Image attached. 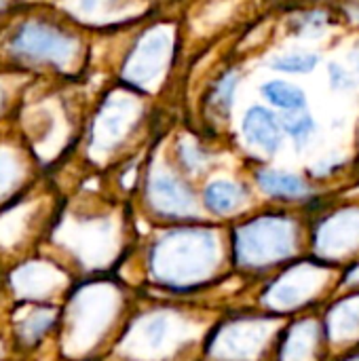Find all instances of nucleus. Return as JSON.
Listing matches in <instances>:
<instances>
[{
	"instance_id": "obj_15",
	"label": "nucleus",
	"mask_w": 359,
	"mask_h": 361,
	"mask_svg": "<svg viewBox=\"0 0 359 361\" xmlns=\"http://www.w3.org/2000/svg\"><path fill=\"white\" fill-rule=\"evenodd\" d=\"M17 47L25 53L40 55V57H59L61 59L70 53V42L63 36L42 30L38 25L25 27L21 32V36L17 38Z\"/></svg>"
},
{
	"instance_id": "obj_11",
	"label": "nucleus",
	"mask_w": 359,
	"mask_h": 361,
	"mask_svg": "<svg viewBox=\"0 0 359 361\" xmlns=\"http://www.w3.org/2000/svg\"><path fill=\"white\" fill-rule=\"evenodd\" d=\"M199 197L205 218L220 224H233L239 218L258 209L256 192L245 182L231 178L207 180L201 186Z\"/></svg>"
},
{
	"instance_id": "obj_8",
	"label": "nucleus",
	"mask_w": 359,
	"mask_h": 361,
	"mask_svg": "<svg viewBox=\"0 0 359 361\" xmlns=\"http://www.w3.org/2000/svg\"><path fill=\"white\" fill-rule=\"evenodd\" d=\"M125 311V296L110 283H99L85 290L76 298L74 311V345L83 349L95 347V343L112 330Z\"/></svg>"
},
{
	"instance_id": "obj_24",
	"label": "nucleus",
	"mask_w": 359,
	"mask_h": 361,
	"mask_svg": "<svg viewBox=\"0 0 359 361\" xmlns=\"http://www.w3.org/2000/svg\"><path fill=\"white\" fill-rule=\"evenodd\" d=\"M328 361H359V347L358 349H351L347 353H341V355H334Z\"/></svg>"
},
{
	"instance_id": "obj_1",
	"label": "nucleus",
	"mask_w": 359,
	"mask_h": 361,
	"mask_svg": "<svg viewBox=\"0 0 359 361\" xmlns=\"http://www.w3.org/2000/svg\"><path fill=\"white\" fill-rule=\"evenodd\" d=\"M144 281L159 298L203 300L235 277L229 224L214 220L154 226L144 250Z\"/></svg>"
},
{
	"instance_id": "obj_18",
	"label": "nucleus",
	"mask_w": 359,
	"mask_h": 361,
	"mask_svg": "<svg viewBox=\"0 0 359 361\" xmlns=\"http://www.w3.org/2000/svg\"><path fill=\"white\" fill-rule=\"evenodd\" d=\"M317 66V55L313 53H292L271 59V68L290 72V74H307Z\"/></svg>"
},
{
	"instance_id": "obj_19",
	"label": "nucleus",
	"mask_w": 359,
	"mask_h": 361,
	"mask_svg": "<svg viewBox=\"0 0 359 361\" xmlns=\"http://www.w3.org/2000/svg\"><path fill=\"white\" fill-rule=\"evenodd\" d=\"M294 116H288L281 125H284V131L292 137V142L300 148V146H307L309 140L313 137L315 133V121L309 116V114H298L292 112Z\"/></svg>"
},
{
	"instance_id": "obj_12",
	"label": "nucleus",
	"mask_w": 359,
	"mask_h": 361,
	"mask_svg": "<svg viewBox=\"0 0 359 361\" xmlns=\"http://www.w3.org/2000/svg\"><path fill=\"white\" fill-rule=\"evenodd\" d=\"M330 357L359 347V290L336 292L320 311Z\"/></svg>"
},
{
	"instance_id": "obj_23",
	"label": "nucleus",
	"mask_w": 359,
	"mask_h": 361,
	"mask_svg": "<svg viewBox=\"0 0 359 361\" xmlns=\"http://www.w3.org/2000/svg\"><path fill=\"white\" fill-rule=\"evenodd\" d=\"M330 74H332V80H334L336 87H351V85H353L351 76H349L343 68H339V66H332V68H330Z\"/></svg>"
},
{
	"instance_id": "obj_4",
	"label": "nucleus",
	"mask_w": 359,
	"mask_h": 361,
	"mask_svg": "<svg viewBox=\"0 0 359 361\" xmlns=\"http://www.w3.org/2000/svg\"><path fill=\"white\" fill-rule=\"evenodd\" d=\"M341 269L313 256H305L262 283L252 286L250 305L281 319L315 313L339 292Z\"/></svg>"
},
{
	"instance_id": "obj_13",
	"label": "nucleus",
	"mask_w": 359,
	"mask_h": 361,
	"mask_svg": "<svg viewBox=\"0 0 359 361\" xmlns=\"http://www.w3.org/2000/svg\"><path fill=\"white\" fill-rule=\"evenodd\" d=\"M245 142L252 148L262 150L264 154H277L284 144V125L281 121L262 106H252L241 123Z\"/></svg>"
},
{
	"instance_id": "obj_22",
	"label": "nucleus",
	"mask_w": 359,
	"mask_h": 361,
	"mask_svg": "<svg viewBox=\"0 0 359 361\" xmlns=\"http://www.w3.org/2000/svg\"><path fill=\"white\" fill-rule=\"evenodd\" d=\"M343 290H359V262L341 271L339 292H343Z\"/></svg>"
},
{
	"instance_id": "obj_3",
	"label": "nucleus",
	"mask_w": 359,
	"mask_h": 361,
	"mask_svg": "<svg viewBox=\"0 0 359 361\" xmlns=\"http://www.w3.org/2000/svg\"><path fill=\"white\" fill-rule=\"evenodd\" d=\"M218 311L205 300L159 298L129 315L116 338V355L121 361H199Z\"/></svg>"
},
{
	"instance_id": "obj_5",
	"label": "nucleus",
	"mask_w": 359,
	"mask_h": 361,
	"mask_svg": "<svg viewBox=\"0 0 359 361\" xmlns=\"http://www.w3.org/2000/svg\"><path fill=\"white\" fill-rule=\"evenodd\" d=\"M286 319L254 305L220 309L212 322L199 361H271Z\"/></svg>"
},
{
	"instance_id": "obj_9",
	"label": "nucleus",
	"mask_w": 359,
	"mask_h": 361,
	"mask_svg": "<svg viewBox=\"0 0 359 361\" xmlns=\"http://www.w3.org/2000/svg\"><path fill=\"white\" fill-rule=\"evenodd\" d=\"M254 186L269 205L305 209L309 216L326 205L315 184L292 171L258 167L254 171Z\"/></svg>"
},
{
	"instance_id": "obj_14",
	"label": "nucleus",
	"mask_w": 359,
	"mask_h": 361,
	"mask_svg": "<svg viewBox=\"0 0 359 361\" xmlns=\"http://www.w3.org/2000/svg\"><path fill=\"white\" fill-rule=\"evenodd\" d=\"M169 55V36L167 34H150L146 40L140 44L138 55H135V66H133V78L140 82L157 78V74L165 68Z\"/></svg>"
},
{
	"instance_id": "obj_7",
	"label": "nucleus",
	"mask_w": 359,
	"mask_h": 361,
	"mask_svg": "<svg viewBox=\"0 0 359 361\" xmlns=\"http://www.w3.org/2000/svg\"><path fill=\"white\" fill-rule=\"evenodd\" d=\"M144 205L154 226L207 220L201 207V197L188 178L167 167L150 171L144 186Z\"/></svg>"
},
{
	"instance_id": "obj_25",
	"label": "nucleus",
	"mask_w": 359,
	"mask_h": 361,
	"mask_svg": "<svg viewBox=\"0 0 359 361\" xmlns=\"http://www.w3.org/2000/svg\"><path fill=\"white\" fill-rule=\"evenodd\" d=\"M351 63H353V68L359 72V47H355V51L351 53Z\"/></svg>"
},
{
	"instance_id": "obj_17",
	"label": "nucleus",
	"mask_w": 359,
	"mask_h": 361,
	"mask_svg": "<svg viewBox=\"0 0 359 361\" xmlns=\"http://www.w3.org/2000/svg\"><path fill=\"white\" fill-rule=\"evenodd\" d=\"M178 163H180L182 176L195 178V176H199V173H203L207 169V165L212 163V154L205 148H201L197 142L184 140L178 146Z\"/></svg>"
},
{
	"instance_id": "obj_21",
	"label": "nucleus",
	"mask_w": 359,
	"mask_h": 361,
	"mask_svg": "<svg viewBox=\"0 0 359 361\" xmlns=\"http://www.w3.org/2000/svg\"><path fill=\"white\" fill-rule=\"evenodd\" d=\"M53 311H36L28 322H25V328H23V334L25 338H38L51 324H53Z\"/></svg>"
},
{
	"instance_id": "obj_2",
	"label": "nucleus",
	"mask_w": 359,
	"mask_h": 361,
	"mask_svg": "<svg viewBox=\"0 0 359 361\" xmlns=\"http://www.w3.org/2000/svg\"><path fill=\"white\" fill-rule=\"evenodd\" d=\"M311 216L294 207H258L229 224V250L235 275L256 286L309 256Z\"/></svg>"
},
{
	"instance_id": "obj_16",
	"label": "nucleus",
	"mask_w": 359,
	"mask_h": 361,
	"mask_svg": "<svg viewBox=\"0 0 359 361\" xmlns=\"http://www.w3.org/2000/svg\"><path fill=\"white\" fill-rule=\"evenodd\" d=\"M262 95L277 108L288 110V112H303L307 108V97L305 93L288 82L281 80H271L262 87Z\"/></svg>"
},
{
	"instance_id": "obj_6",
	"label": "nucleus",
	"mask_w": 359,
	"mask_h": 361,
	"mask_svg": "<svg viewBox=\"0 0 359 361\" xmlns=\"http://www.w3.org/2000/svg\"><path fill=\"white\" fill-rule=\"evenodd\" d=\"M309 256L341 271L359 262V201L324 205L311 214Z\"/></svg>"
},
{
	"instance_id": "obj_10",
	"label": "nucleus",
	"mask_w": 359,
	"mask_h": 361,
	"mask_svg": "<svg viewBox=\"0 0 359 361\" xmlns=\"http://www.w3.org/2000/svg\"><path fill=\"white\" fill-rule=\"evenodd\" d=\"M330 351L320 311L286 319L271 361H328Z\"/></svg>"
},
{
	"instance_id": "obj_20",
	"label": "nucleus",
	"mask_w": 359,
	"mask_h": 361,
	"mask_svg": "<svg viewBox=\"0 0 359 361\" xmlns=\"http://www.w3.org/2000/svg\"><path fill=\"white\" fill-rule=\"evenodd\" d=\"M237 80L239 76L235 72H229L226 76H222V80L218 82L214 95H212V106L216 108L218 114H226L231 110V104H233V93H235V87H237Z\"/></svg>"
}]
</instances>
